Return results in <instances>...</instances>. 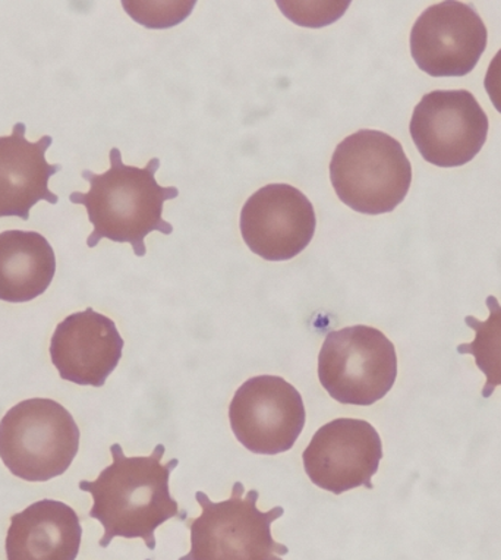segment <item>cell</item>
Returning a JSON list of instances; mask_svg holds the SVG:
<instances>
[{"label": "cell", "instance_id": "5", "mask_svg": "<svg viewBox=\"0 0 501 560\" xmlns=\"http://www.w3.org/2000/svg\"><path fill=\"white\" fill-rule=\"evenodd\" d=\"M80 450V429L54 399L16 404L0 421V459L25 481H49L71 467Z\"/></svg>", "mask_w": 501, "mask_h": 560}, {"label": "cell", "instance_id": "13", "mask_svg": "<svg viewBox=\"0 0 501 560\" xmlns=\"http://www.w3.org/2000/svg\"><path fill=\"white\" fill-rule=\"evenodd\" d=\"M25 131V124L19 122L11 136L0 137V218L28 221L38 201H59L49 189V179L62 171V165H51L46 159L54 140L45 136L30 143Z\"/></svg>", "mask_w": 501, "mask_h": 560}, {"label": "cell", "instance_id": "11", "mask_svg": "<svg viewBox=\"0 0 501 560\" xmlns=\"http://www.w3.org/2000/svg\"><path fill=\"white\" fill-rule=\"evenodd\" d=\"M487 27L473 7L442 2L430 7L413 24L410 54L431 77H464L487 47Z\"/></svg>", "mask_w": 501, "mask_h": 560}, {"label": "cell", "instance_id": "18", "mask_svg": "<svg viewBox=\"0 0 501 560\" xmlns=\"http://www.w3.org/2000/svg\"><path fill=\"white\" fill-rule=\"evenodd\" d=\"M488 96L491 98L492 106L501 114V49L497 51L494 59L488 67L486 80H483Z\"/></svg>", "mask_w": 501, "mask_h": 560}, {"label": "cell", "instance_id": "8", "mask_svg": "<svg viewBox=\"0 0 501 560\" xmlns=\"http://www.w3.org/2000/svg\"><path fill=\"white\" fill-rule=\"evenodd\" d=\"M300 392L278 376L246 381L229 407L232 432L242 446L257 455L291 451L305 425Z\"/></svg>", "mask_w": 501, "mask_h": 560}, {"label": "cell", "instance_id": "4", "mask_svg": "<svg viewBox=\"0 0 501 560\" xmlns=\"http://www.w3.org/2000/svg\"><path fill=\"white\" fill-rule=\"evenodd\" d=\"M236 481L231 499L211 502L205 492H197L201 515L185 521L191 532V550L179 560H283L288 546L275 541L271 524L283 516L282 506L269 512L258 510L260 493Z\"/></svg>", "mask_w": 501, "mask_h": 560}, {"label": "cell", "instance_id": "10", "mask_svg": "<svg viewBox=\"0 0 501 560\" xmlns=\"http://www.w3.org/2000/svg\"><path fill=\"white\" fill-rule=\"evenodd\" d=\"M315 226L313 205L292 185H266L242 207V238L250 252L267 261L291 260L304 252L314 238Z\"/></svg>", "mask_w": 501, "mask_h": 560}, {"label": "cell", "instance_id": "12", "mask_svg": "<svg viewBox=\"0 0 501 560\" xmlns=\"http://www.w3.org/2000/svg\"><path fill=\"white\" fill-rule=\"evenodd\" d=\"M124 345L115 322L88 308L71 314L56 327L50 359L63 381L102 387L118 368Z\"/></svg>", "mask_w": 501, "mask_h": 560}, {"label": "cell", "instance_id": "16", "mask_svg": "<svg viewBox=\"0 0 501 560\" xmlns=\"http://www.w3.org/2000/svg\"><path fill=\"white\" fill-rule=\"evenodd\" d=\"M486 303L490 316L486 322L474 316L465 318L466 325L475 330V339L470 343H461L457 352L475 357L477 368L487 376L482 396L490 398L496 387L501 386V305L496 296H488Z\"/></svg>", "mask_w": 501, "mask_h": 560}, {"label": "cell", "instance_id": "9", "mask_svg": "<svg viewBox=\"0 0 501 560\" xmlns=\"http://www.w3.org/2000/svg\"><path fill=\"white\" fill-rule=\"evenodd\" d=\"M383 443L369 421L338 418L323 425L311 439L302 460L306 476L326 492L342 494L357 487L374 489Z\"/></svg>", "mask_w": 501, "mask_h": 560}, {"label": "cell", "instance_id": "7", "mask_svg": "<svg viewBox=\"0 0 501 560\" xmlns=\"http://www.w3.org/2000/svg\"><path fill=\"white\" fill-rule=\"evenodd\" d=\"M488 116L473 93L438 90L415 107L410 136L421 156L439 167H459L486 144Z\"/></svg>", "mask_w": 501, "mask_h": 560}, {"label": "cell", "instance_id": "1", "mask_svg": "<svg viewBox=\"0 0 501 560\" xmlns=\"http://www.w3.org/2000/svg\"><path fill=\"white\" fill-rule=\"evenodd\" d=\"M114 463L97 480H82L80 490L93 497L90 518L105 528L101 547L109 546L116 537L141 538L150 550L155 549V529L172 518L187 521V511H180L171 497V474L178 459L162 464L166 447L158 445L150 456L124 454L119 443L110 446Z\"/></svg>", "mask_w": 501, "mask_h": 560}, {"label": "cell", "instance_id": "17", "mask_svg": "<svg viewBox=\"0 0 501 560\" xmlns=\"http://www.w3.org/2000/svg\"><path fill=\"white\" fill-rule=\"evenodd\" d=\"M194 5H196L194 2L124 3L129 14L138 23L153 28L172 27V25L180 23L191 12Z\"/></svg>", "mask_w": 501, "mask_h": 560}, {"label": "cell", "instance_id": "6", "mask_svg": "<svg viewBox=\"0 0 501 560\" xmlns=\"http://www.w3.org/2000/svg\"><path fill=\"white\" fill-rule=\"evenodd\" d=\"M397 377L395 345L370 326L330 331L318 355L319 383L333 399L370 407L392 390Z\"/></svg>", "mask_w": 501, "mask_h": 560}, {"label": "cell", "instance_id": "3", "mask_svg": "<svg viewBox=\"0 0 501 560\" xmlns=\"http://www.w3.org/2000/svg\"><path fill=\"white\" fill-rule=\"evenodd\" d=\"M333 188L358 213H391L405 200L412 166L396 138L362 129L345 138L330 162Z\"/></svg>", "mask_w": 501, "mask_h": 560}, {"label": "cell", "instance_id": "15", "mask_svg": "<svg viewBox=\"0 0 501 560\" xmlns=\"http://www.w3.org/2000/svg\"><path fill=\"white\" fill-rule=\"evenodd\" d=\"M56 273L54 248L33 231L0 234V301L28 303L45 294Z\"/></svg>", "mask_w": 501, "mask_h": 560}, {"label": "cell", "instance_id": "2", "mask_svg": "<svg viewBox=\"0 0 501 560\" xmlns=\"http://www.w3.org/2000/svg\"><path fill=\"white\" fill-rule=\"evenodd\" d=\"M110 170L105 174L82 172L89 180V192H72L69 201L82 205L88 210L94 226L88 238L90 248L102 240L131 244L138 257L145 256L144 240L151 232L171 235L174 226L164 221L163 205L179 197L176 187L164 188L154 178L160 167L158 158L151 159L145 167L125 165L119 149L109 153Z\"/></svg>", "mask_w": 501, "mask_h": 560}, {"label": "cell", "instance_id": "14", "mask_svg": "<svg viewBox=\"0 0 501 560\" xmlns=\"http://www.w3.org/2000/svg\"><path fill=\"white\" fill-rule=\"evenodd\" d=\"M80 516L67 503L43 499L11 518L8 560H75L80 553Z\"/></svg>", "mask_w": 501, "mask_h": 560}]
</instances>
